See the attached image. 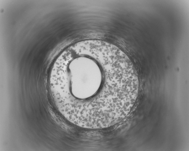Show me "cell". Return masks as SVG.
Instances as JSON below:
<instances>
[{
	"instance_id": "6da1fadb",
	"label": "cell",
	"mask_w": 189,
	"mask_h": 151,
	"mask_svg": "<svg viewBox=\"0 0 189 151\" xmlns=\"http://www.w3.org/2000/svg\"><path fill=\"white\" fill-rule=\"evenodd\" d=\"M121 75L95 55L71 48L54 65L51 77L54 85L65 88L69 110L96 108L108 97Z\"/></svg>"
}]
</instances>
